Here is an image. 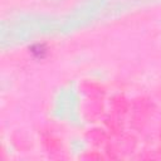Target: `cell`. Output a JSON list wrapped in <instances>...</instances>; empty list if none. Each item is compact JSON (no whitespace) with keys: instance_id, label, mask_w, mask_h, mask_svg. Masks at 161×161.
I'll use <instances>...</instances> for the list:
<instances>
[{"instance_id":"1","label":"cell","mask_w":161,"mask_h":161,"mask_svg":"<svg viewBox=\"0 0 161 161\" xmlns=\"http://www.w3.org/2000/svg\"><path fill=\"white\" fill-rule=\"evenodd\" d=\"M29 50H30V53L35 57V58H44L45 57V54H47V47H45V44H43V43H36V44H33L30 48H29Z\"/></svg>"}]
</instances>
